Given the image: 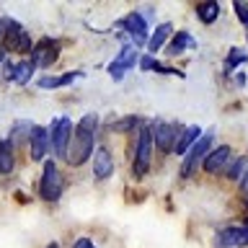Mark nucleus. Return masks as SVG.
<instances>
[{"label": "nucleus", "instance_id": "obj_1", "mask_svg": "<svg viewBox=\"0 0 248 248\" xmlns=\"http://www.w3.org/2000/svg\"><path fill=\"white\" fill-rule=\"evenodd\" d=\"M96 132H98V114L91 111V114L80 116V122L75 124L73 142H70V150L65 158L67 166L78 168L88 158H93V153H96Z\"/></svg>", "mask_w": 248, "mask_h": 248}, {"label": "nucleus", "instance_id": "obj_2", "mask_svg": "<svg viewBox=\"0 0 248 248\" xmlns=\"http://www.w3.org/2000/svg\"><path fill=\"white\" fill-rule=\"evenodd\" d=\"M65 191V176L57 166V160H44L42 163V176H39V197L49 204H57Z\"/></svg>", "mask_w": 248, "mask_h": 248}, {"label": "nucleus", "instance_id": "obj_3", "mask_svg": "<svg viewBox=\"0 0 248 248\" xmlns=\"http://www.w3.org/2000/svg\"><path fill=\"white\" fill-rule=\"evenodd\" d=\"M73 132H75V124L70 116H57L52 124H49V147L54 153V158H67V150H70V142H73Z\"/></svg>", "mask_w": 248, "mask_h": 248}, {"label": "nucleus", "instance_id": "obj_4", "mask_svg": "<svg viewBox=\"0 0 248 248\" xmlns=\"http://www.w3.org/2000/svg\"><path fill=\"white\" fill-rule=\"evenodd\" d=\"M153 132L147 124H140L137 127V140H135V176L142 178L147 170H150V160H153Z\"/></svg>", "mask_w": 248, "mask_h": 248}, {"label": "nucleus", "instance_id": "obj_5", "mask_svg": "<svg viewBox=\"0 0 248 248\" xmlns=\"http://www.w3.org/2000/svg\"><path fill=\"white\" fill-rule=\"evenodd\" d=\"M3 46L5 49H11V52H21V54H26L34 49V42H31V36L23 31V26L18 21H13V18H5V31H3Z\"/></svg>", "mask_w": 248, "mask_h": 248}, {"label": "nucleus", "instance_id": "obj_6", "mask_svg": "<svg viewBox=\"0 0 248 248\" xmlns=\"http://www.w3.org/2000/svg\"><path fill=\"white\" fill-rule=\"evenodd\" d=\"M135 65H140V52H137V46L129 42L127 46H122V52L114 57V62H108L106 70H108V75H111L114 80H122Z\"/></svg>", "mask_w": 248, "mask_h": 248}, {"label": "nucleus", "instance_id": "obj_7", "mask_svg": "<svg viewBox=\"0 0 248 248\" xmlns=\"http://www.w3.org/2000/svg\"><path fill=\"white\" fill-rule=\"evenodd\" d=\"M116 29L127 31V34L132 36V44H135V46H145V42L150 39V36H147V21H145V16L137 13V11H132V13L124 16V18L116 21Z\"/></svg>", "mask_w": 248, "mask_h": 248}, {"label": "nucleus", "instance_id": "obj_8", "mask_svg": "<svg viewBox=\"0 0 248 248\" xmlns=\"http://www.w3.org/2000/svg\"><path fill=\"white\" fill-rule=\"evenodd\" d=\"M212 140H215V135H212V132H207V135H202L197 142L191 145V150L184 155V163H181V173L184 176H189L194 168L204 163V158L209 155V145H212Z\"/></svg>", "mask_w": 248, "mask_h": 248}, {"label": "nucleus", "instance_id": "obj_9", "mask_svg": "<svg viewBox=\"0 0 248 248\" xmlns=\"http://www.w3.org/2000/svg\"><path fill=\"white\" fill-rule=\"evenodd\" d=\"M49 129L42 127V124H34L29 135V158L34 163H44L46 155H49Z\"/></svg>", "mask_w": 248, "mask_h": 248}, {"label": "nucleus", "instance_id": "obj_10", "mask_svg": "<svg viewBox=\"0 0 248 248\" xmlns=\"http://www.w3.org/2000/svg\"><path fill=\"white\" fill-rule=\"evenodd\" d=\"M150 132H153L155 147H160V150H173L176 140H178V135H181L178 124H173V122H153Z\"/></svg>", "mask_w": 248, "mask_h": 248}, {"label": "nucleus", "instance_id": "obj_11", "mask_svg": "<svg viewBox=\"0 0 248 248\" xmlns=\"http://www.w3.org/2000/svg\"><path fill=\"white\" fill-rule=\"evenodd\" d=\"M60 57V44L54 42V39H42L39 44H34V49H31V62H34V67H49L54 65Z\"/></svg>", "mask_w": 248, "mask_h": 248}, {"label": "nucleus", "instance_id": "obj_12", "mask_svg": "<svg viewBox=\"0 0 248 248\" xmlns=\"http://www.w3.org/2000/svg\"><path fill=\"white\" fill-rule=\"evenodd\" d=\"M215 246L217 248H240L248 246V232L243 225H228L215 235Z\"/></svg>", "mask_w": 248, "mask_h": 248}, {"label": "nucleus", "instance_id": "obj_13", "mask_svg": "<svg viewBox=\"0 0 248 248\" xmlns=\"http://www.w3.org/2000/svg\"><path fill=\"white\" fill-rule=\"evenodd\" d=\"M83 78V70H70V73H62V75H39L36 85L42 91H57V88H67L73 85L75 80Z\"/></svg>", "mask_w": 248, "mask_h": 248}, {"label": "nucleus", "instance_id": "obj_14", "mask_svg": "<svg viewBox=\"0 0 248 248\" xmlns=\"http://www.w3.org/2000/svg\"><path fill=\"white\" fill-rule=\"evenodd\" d=\"M111 173H114L111 150L101 145V147H96V153H93V176H96V181H106Z\"/></svg>", "mask_w": 248, "mask_h": 248}, {"label": "nucleus", "instance_id": "obj_15", "mask_svg": "<svg viewBox=\"0 0 248 248\" xmlns=\"http://www.w3.org/2000/svg\"><path fill=\"white\" fill-rule=\"evenodd\" d=\"M228 163H230V147L228 145H220V147H215V150L204 158L202 168H204L207 173H217V170H222Z\"/></svg>", "mask_w": 248, "mask_h": 248}, {"label": "nucleus", "instance_id": "obj_16", "mask_svg": "<svg viewBox=\"0 0 248 248\" xmlns=\"http://www.w3.org/2000/svg\"><path fill=\"white\" fill-rule=\"evenodd\" d=\"M204 135L197 124H189L186 129H181V135H178V140H176V147H173V153H178V155H186L191 150V145L197 142V140Z\"/></svg>", "mask_w": 248, "mask_h": 248}, {"label": "nucleus", "instance_id": "obj_17", "mask_svg": "<svg viewBox=\"0 0 248 248\" xmlns=\"http://www.w3.org/2000/svg\"><path fill=\"white\" fill-rule=\"evenodd\" d=\"M16 147L11 145V140H0V176H11L16 170Z\"/></svg>", "mask_w": 248, "mask_h": 248}, {"label": "nucleus", "instance_id": "obj_18", "mask_svg": "<svg viewBox=\"0 0 248 248\" xmlns=\"http://www.w3.org/2000/svg\"><path fill=\"white\" fill-rule=\"evenodd\" d=\"M34 73H36L34 62H31V60H18V62H13V78H11V83L26 85V83H31Z\"/></svg>", "mask_w": 248, "mask_h": 248}, {"label": "nucleus", "instance_id": "obj_19", "mask_svg": "<svg viewBox=\"0 0 248 248\" xmlns=\"http://www.w3.org/2000/svg\"><path fill=\"white\" fill-rule=\"evenodd\" d=\"M170 36H173V26H170V23H160V26L153 31V36L147 39V49L150 52L163 49V46L170 42Z\"/></svg>", "mask_w": 248, "mask_h": 248}, {"label": "nucleus", "instance_id": "obj_20", "mask_svg": "<svg viewBox=\"0 0 248 248\" xmlns=\"http://www.w3.org/2000/svg\"><path fill=\"white\" fill-rule=\"evenodd\" d=\"M31 129H34V122H31V119H18V122H13L11 135H8V140H11V145H13V147H18V145L23 142V140L29 142Z\"/></svg>", "mask_w": 248, "mask_h": 248}, {"label": "nucleus", "instance_id": "obj_21", "mask_svg": "<svg viewBox=\"0 0 248 248\" xmlns=\"http://www.w3.org/2000/svg\"><path fill=\"white\" fill-rule=\"evenodd\" d=\"M197 42H194V36L189 31H178V34L170 36V44H168V54H181L184 49H194Z\"/></svg>", "mask_w": 248, "mask_h": 248}, {"label": "nucleus", "instance_id": "obj_22", "mask_svg": "<svg viewBox=\"0 0 248 248\" xmlns=\"http://www.w3.org/2000/svg\"><path fill=\"white\" fill-rule=\"evenodd\" d=\"M197 16L202 23H215L220 18V3H215V0H207V3H199L197 5Z\"/></svg>", "mask_w": 248, "mask_h": 248}, {"label": "nucleus", "instance_id": "obj_23", "mask_svg": "<svg viewBox=\"0 0 248 248\" xmlns=\"http://www.w3.org/2000/svg\"><path fill=\"white\" fill-rule=\"evenodd\" d=\"M140 70H153V73H166V75H181L178 70L173 67H166V65H160L155 57H150V54H140Z\"/></svg>", "mask_w": 248, "mask_h": 248}, {"label": "nucleus", "instance_id": "obj_24", "mask_svg": "<svg viewBox=\"0 0 248 248\" xmlns=\"http://www.w3.org/2000/svg\"><path fill=\"white\" fill-rule=\"evenodd\" d=\"M243 62H248V52L240 49V46H232V49L228 52V57H225V73H232L235 67H240Z\"/></svg>", "mask_w": 248, "mask_h": 248}, {"label": "nucleus", "instance_id": "obj_25", "mask_svg": "<svg viewBox=\"0 0 248 248\" xmlns=\"http://www.w3.org/2000/svg\"><path fill=\"white\" fill-rule=\"evenodd\" d=\"M246 158H238V160H232V163H228L230 168H225V173H228V178H238L243 170H248V166H246Z\"/></svg>", "mask_w": 248, "mask_h": 248}, {"label": "nucleus", "instance_id": "obj_26", "mask_svg": "<svg viewBox=\"0 0 248 248\" xmlns=\"http://www.w3.org/2000/svg\"><path fill=\"white\" fill-rule=\"evenodd\" d=\"M140 124H142V122H140V116H124V119H119L114 124V129L116 132H129V129L140 127Z\"/></svg>", "mask_w": 248, "mask_h": 248}, {"label": "nucleus", "instance_id": "obj_27", "mask_svg": "<svg viewBox=\"0 0 248 248\" xmlns=\"http://www.w3.org/2000/svg\"><path fill=\"white\" fill-rule=\"evenodd\" d=\"M232 11H235L238 21L243 23V26H248V5L246 3H232Z\"/></svg>", "mask_w": 248, "mask_h": 248}, {"label": "nucleus", "instance_id": "obj_28", "mask_svg": "<svg viewBox=\"0 0 248 248\" xmlns=\"http://www.w3.org/2000/svg\"><path fill=\"white\" fill-rule=\"evenodd\" d=\"M73 248H98V246L93 243V240H91L88 235H80V238H78L75 243H73Z\"/></svg>", "mask_w": 248, "mask_h": 248}, {"label": "nucleus", "instance_id": "obj_29", "mask_svg": "<svg viewBox=\"0 0 248 248\" xmlns=\"http://www.w3.org/2000/svg\"><path fill=\"white\" fill-rule=\"evenodd\" d=\"M235 83H238V85H246V73H238V75H235Z\"/></svg>", "mask_w": 248, "mask_h": 248}, {"label": "nucleus", "instance_id": "obj_30", "mask_svg": "<svg viewBox=\"0 0 248 248\" xmlns=\"http://www.w3.org/2000/svg\"><path fill=\"white\" fill-rule=\"evenodd\" d=\"M5 52H8V49L3 46V42H0V65H3V62H5Z\"/></svg>", "mask_w": 248, "mask_h": 248}, {"label": "nucleus", "instance_id": "obj_31", "mask_svg": "<svg viewBox=\"0 0 248 248\" xmlns=\"http://www.w3.org/2000/svg\"><path fill=\"white\" fill-rule=\"evenodd\" d=\"M44 248H60V243H57V240H52V243H46Z\"/></svg>", "mask_w": 248, "mask_h": 248}, {"label": "nucleus", "instance_id": "obj_32", "mask_svg": "<svg viewBox=\"0 0 248 248\" xmlns=\"http://www.w3.org/2000/svg\"><path fill=\"white\" fill-rule=\"evenodd\" d=\"M243 197H246V202H248V186H243Z\"/></svg>", "mask_w": 248, "mask_h": 248}, {"label": "nucleus", "instance_id": "obj_33", "mask_svg": "<svg viewBox=\"0 0 248 248\" xmlns=\"http://www.w3.org/2000/svg\"><path fill=\"white\" fill-rule=\"evenodd\" d=\"M243 228H246V232H248V220H246V225H243Z\"/></svg>", "mask_w": 248, "mask_h": 248}]
</instances>
